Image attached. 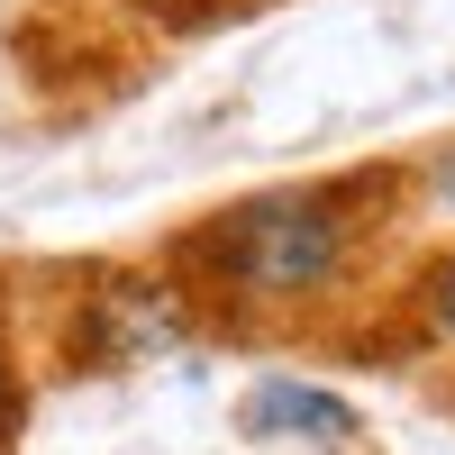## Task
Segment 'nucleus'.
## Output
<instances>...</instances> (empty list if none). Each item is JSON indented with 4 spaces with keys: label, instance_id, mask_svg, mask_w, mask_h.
<instances>
[{
    "label": "nucleus",
    "instance_id": "1",
    "mask_svg": "<svg viewBox=\"0 0 455 455\" xmlns=\"http://www.w3.org/2000/svg\"><path fill=\"white\" fill-rule=\"evenodd\" d=\"M410 219V173L401 156L310 173V182H264L237 192L164 237V274L201 300V319H328L355 291H373V264Z\"/></svg>",
    "mask_w": 455,
    "mask_h": 455
},
{
    "label": "nucleus",
    "instance_id": "2",
    "mask_svg": "<svg viewBox=\"0 0 455 455\" xmlns=\"http://www.w3.org/2000/svg\"><path fill=\"white\" fill-rule=\"evenodd\" d=\"M237 419L255 437H300V446H347L355 437V401H337L319 383H291V373H274V383H255Z\"/></svg>",
    "mask_w": 455,
    "mask_h": 455
},
{
    "label": "nucleus",
    "instance_id": "3",
    "mask_svg": "<svg viewBox=\"0 0 455 455\" xmlns=\"http://www.w3.org/2000/svg\"><path fill=\"white\" fill-rule=\"evenodd\" d=\"M392 310H401V328L419 337V347H455V237L428 246V255L401 274V300H392Z\"/></svg>",
    "mask_w": 455,
    "mask_h": 455
},
{
    "label": "nucleus",
    "instance_id": "4",
    "mask_svg": "<svg viewBox=\"0 0 455 455\" xmlns=\"http://www.w3.org/2000/svg\"><path fill=\"white\" fill-rule=\"evenodd\" d=\"M401 173H410V219H455V128L410 146Z\"/></svg>",
    "mask_w": 455,
    "mask_h": 455
},
{
    "label": "nucleus",
    "instance_id": "5",
    "mask_svg": "<svg viewBox=\"0 0 455 455\" xmlns=\"http://www.w3.org/2000/svg\"><path fill=\"white\" fill-rule=\"evenodd\" d=\"M19 428V355H10V337H0V446H10Z\"/></svg>",
    "mask_w": 455,
    "mask_h": 455
},
{
    "label": "nucleus",
    "instance_id": "6",
    "mask_svg": "<svg viewBox=\"0 0 455 455\" xmlns=\"http://www.w3.org/2000/svg\"><path fill=\"white\" fill-rule=\"evenodd\" d=\"M119 10H173V0H119Z\"/></svg>",
    "mask_w": 455,
    "mask_h": 455
}]
</instances>
